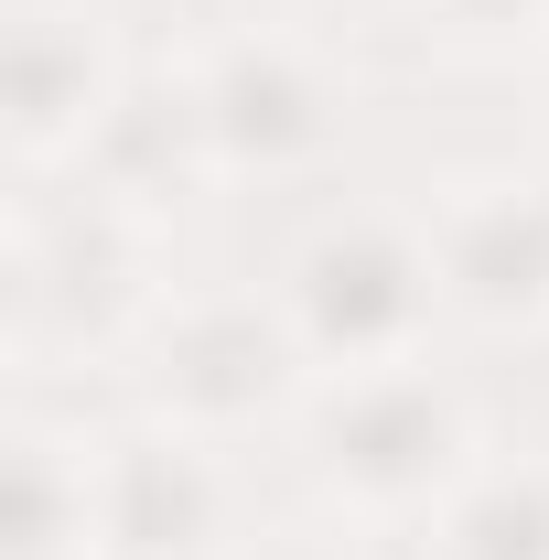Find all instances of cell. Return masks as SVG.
<instances>
[{
  "label": "cell",
  "mask_w": 549,
  "mask_h": 560,
  "mask_svg": "<svg viewBox=\"0 0 549 560\" xmlns=\"http://www.w3.org/2000/svg\"><path fill=\"white\" fill-rule=\"evenodd\" d=\"M442 313L475 335H549V173L475 162L453 184H431L420 206Z\"/></svg>",
  "instance_id": "8992f818"
},
{
  "label": "cell",
  "mask_w": 549,
  "mask_h": 560,
  "mask_svg": "<svg viewBox=\"0 0 549 560\" xmlns=\"http://www.w3.org/2000/svg\"><path fill=\"white\" fill-rule=\"evenodd\" d=\"M410 539L420 560H549V453H484Z\"/></svg>",
  "instance_id": "8fae6325"
},
{
  "label": "cell",
  "mask_w": 549,
  "mask_h": 560,
  "mask_svg": "<svg viewBox=\"0 0 549 560\" xmlns=\"http://www.w3.org/2000/svg\"><path fill=\"white\" fill-rule=\"evenodd\" d=\"M162 291H173L162 280V215H130L97 184H75L11 226V355L22 366H55V355L130 366Z\"/></svg>",
  "instance_id": "3957f363"
},
{
  "label": "cell",
  "mask_w": 549,
  "mask_h": 560,
  "mask_svg": "<svg viewBox=\"0 0 549 560\" xmlns=\"http://www.w3.org/2000/svg\"><path fill=\"white\" fill-rule=\"evenodd\" d=\"M75 184H97V195H119L130 215H162L195 206L215 173V140H206V97H195V66L173 55V66H130L119 86V108H108V130L86 140V173Z\"/></svg>",
  "instance_id": "9c48e42d"
},
{
  "label": "cell",
  "mask_w": 549,
  "mask_h": 560,
  "mask_svg": "<svg viewBox=\"0 0 549 560\" xmlns=\"http://www.w3.org/2000/svg\"><path fill=\"white\" fill-rule=\"evenodd\" d=\"M280 313L313 355V377H366V366H410L431 355V335L453 324L442 313V270H431V237L420 215L388 206H335L313 215L280 259Z\"/></svg>",
  "instance_id": "277c9868"
},
{
  "label": "cell",
  "mask_w": 549,
  "mask_h": 560,
  "mask_svg": "<svg viewBox=\"0 0 549 560\" xmlns=\"http://www.w3.org/2000/svg\"><path fill=\"white\" fill-rule=\"evenodd\" d=\"M195 97H206V140L226 184H302L344 151V75L302 22H226L195 55Z\"/></svg>",
  "instance_id": "5b68a950"
},
{
  "label": "cell",
  "mask_w": 549,
  "mask_h": 560,
  "mask_svg": "<svg viewBox=\"0 0 549 560\" xmlns=\"http://www.w3.org/2000/svg\"><path fill=\"white\" fill-rule=\"evenodd\" d=\"M237 560H366V550H355V528L335 517V528H270V539H248Z\"/></svg>",
  "instance_id": "4fadbf2b"
},
{
  "label": "cell",
  "mask_w": 549,
  "mask_h": 560,
  "mask_svg": "<svg viewBox=\"0 0 549 560\" xmlns=\"http://www.w3.org/2000/svg\"><path fill=\"white\" fill-rule=\"evenodd\" d=\"M130 86V55L108 44V22L86 0H22L11 22V66H0V140L22 184H75L86 140L108 130Z\"/></svg>",
  "instance_id": "ba28073f"
},
{
  "label": "cell",
  "mask_w": 549,
  "mask_h": 560,
  "mask_svg": "<svg viewBox=\"0 0 549 560\" xmlns=\"http://www.w3.org/2000/svg\"><path fill=\"white\" fill-rule=\"evenodd\" d=\"M302 464L344 528H420L484 464V420L464 399V377L410 355V366L324 377L302 410Z\"/></svg>",
  "instance_id": "6da1fadb"
},
{
  "label": "cell",
  "mask_w": 549,
  "mask_h": 560,
  "mask_svg": "<svg viewBox=\"0 0 549 560\" xmlns=\"http://www.w3.org/2000/svg\"><path fill=\"white\" fill-rule=\"evenodd\" d=\"M410 11L464 55H539L549 44V0H410Z\"/></svg>",
  "instance_id": "7c38bea8"
},
{
  "label": "cell",
  "mask_w": 549,
  "mask_h": 560,
  "mask_svg": "<svg viewBox=\"0 0 549 560\" xmlns=\"http://www.w3.org/2000/svg\"><path fill=\"white\" fill-rule=\"evenodd\" d=\"M237 464L173 420L97 431V560H237Z\"/></svg>",
  "instance_id": "52a82bcc"
},
{
  "label": "cell",
  "mask_w": 549,
  "mask_h": 560,
  "mask_svg": "<svg viewBox=\"0 0 549 560\" xmlns=\"http://www.w3.org/2000/svg\"><path fill=\"white\" fill-rule=\"evenodd\" d=\"M0 560H97V442L22 420L0 464Z\"/></svg>",
  "instance_id": "30bf717a"
},
{
  "label": "cell",
  "mask_w": 549,
  "mask_h": 560,
  "mask_svg": "<svg viewBox=\"0 0 549 560\" xmlns=\"http://www.w3.org/2000/svg\"><path fill=\"white\" fill-rule=\"evenodd\" d=\"M130 388L140 420H173L195 442H259L280 420L313 410V355L291 335L280 291H248V280H195V291H162V313L140 324L130 346Z\"/></svg>",
  "instance_id": "7a4b0ae2"
},
{
  "label": "cell",
  "mask_w": 549,
  "mask_h": 560,
  "mask_svg": "<svg viewBox=\"0 0 549 560\" xmlns=\"http://www.w3.org/2000/svg\"><path fill=\"white\" fill-rule=\"evenodd\" d=\"M528 97H539V130H549V44L528 55Z\"/></svg>",
  "instance_id": "9a60e30c"
},
{
  "label": "cell",
  "mask_w": 549,
  "mask_h": 560,
  "mask_svg": "<svg viewBox=\"0 0 549 560\" xmlns=\"http://www.w3.org/2000/svg\"><path fill=\"white\" fill-rule=\"evenodd\" d=\"M237 11H248V22H313L324 0H237Z\"/></svg>",
  "instance_id": "5bb4252c"
}]
</instances>
